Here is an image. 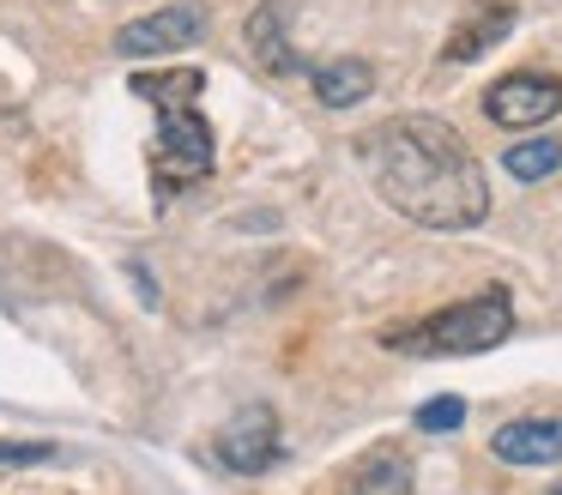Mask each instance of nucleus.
<instances>
[{
    "label": "nucleus",
    "instance_id": "f257e3e1",
    "mask_svg": "<svg viewBox=\"0 0 562 495\" xmlns=\"http://www.w3.org/2000/svg\"><path fill=\"white\" fill-rule=\"evenodd\" d=\"M369 181L400 217L424 229H472L490 212V181L472 145L436 115H400L363 145Z\"/></svg>",
    "mask_w": 562,
    "mask_h": 495
},
{
    "label": "nucleus",
    "instance_id": "f03ea898",
    "mask_svg": "<svg viewBox=\"0 0 562 495\" xmlns=\"http://www.w3.org/2000/svg\"><path fill=\"white\" fill-rule=\"evenodd\" d=\"M508 333H514L508 290H484V296L436 308L412 326H393V333H381V345L405 350V357H484V350H496Z\"/></svg>",
    "mask_w": 562,
    "mask_h": 495
},
{
    "label": "nucleus",
    "instance_id": "7ed1b4c3",
    "mask_svg": "<svg viewBox=\"0 0 562 495\" xmlns=\"http://www.w3.org/2000/svg\"><path fill=\"white\" fill-rule=\"evenodd\" d=\"M212 176V127L200 103L158 109V133H151V188L158 200H176L182 188H200Z\"/></svg>",
    "mask_w": 562,
    "mask_h": 495
},
{
    "label": "nucleus",
    "instance_id": "20e7f679",
    "mask_svg": "<svg viewBox=\"0 0 562 495\" xmlns=\"http://www.w3.org/2000/svg\"><path fill=\"white\" fill-rule=\"evenodd\" d=\"M484 115L496 127H544L550 115H562V79L557 72H538V67H520V72H502L496 85L484 91Z\"/></svg>",
    "mask_w": 562,
    "mask_h": 495
},
{
    "label": "nucleus",
    "instance_id": "39448f33",
    "mask_svg": "<svg viewBox=\"0 0 562 495\" xmlns=\"http://www.w3.org/2000/svg\"><path fill=\"white\" fill-rule=\"evenodd\" d=\"M194 36H206V0H176V7H158L146 19L122 24L115 31V55L151 60V55H170V48H188Z\"/></svg>",
    "mask_w": 562,
    "mask_h": 495
},
{
    "label": "nucleus",
    "instance_id": "423d86ee",
    "mask_svg": "<svg viewBox=\"0 0 562 495\" xmlns=\"http://www.w3.org/2000/svg\"><path fill=\"white\" fill-rule=\"evenodd\" d=\"M279 453H284V441H279V417H272V405H243L218 429V459L231 471H243V477L272 471V465H279Z\"/></svg>",
    "mask_w": 562,
    "mask_h": 495
},
{
    "label": "nucleus",
    "instance_id": "0eeeda50",
    "mask_svg": "<svg viewBox=\"0 0 562 495\" xmlns=\"http://www.w3.org/2000/svg\"><path fill=\"white\" fill-rule=\"evenodd\" d=\"M514 19H520V12H514V0H477V7L465 12L460 24H453V36H448V43H441V60H448V67H465V60H484L490 48H496L502 36L514 31Z\"/></svg>",
    "mask_w": 562,
    "mask_h": 495
},
{
    "label": "nucleus",
    "instance_id": "6e6552de",
    "mask_svg": "<svg viewBox=\"0 0 562 495\" xmlns=\"http://www.w3.org/2000/svg\"><path fill=\"white\" fill-rule=\"evenodd\" d=\"M502 465H557L562 459V417H514L490 435Z\"/></svg>",
    "mask_w": 562,
    "mask_h": 495
},
{
    "label": "nucleus",
    "instance_id": "1a4fd4ad",
    "mask_svg": "<svg viewBox=\"0 0 562 495\" xmlns=\"http://www.w3.org/2000/svg\"><path fill=\"white\" fill-rule=\"evenodd\" d=\"M417 471L405 447H369L351 471H345V490L339 495H412Z\"/></svg>",
    "mask_w": 562,
    "mask_h": 495
},
{
    "label": "nucleus",
    "instance_id": "9d476101",
    "mask_svg": "<svg viewBox=\"0 0 562 495\" xmlns=\"http://www.w3.org/2000/svg\"><path fill=\"white\" fill-rule=\"evenodd\" d=\"M248 48H255V60L267 72H296L303 60H296V48H291V36H284V0H260L255 12H248Z\"/></svg>",
    "mask_w": 562,
    "mask_h": 495
},
{
    "label": "nucleus",
    "instance_id": "9b49d317",
    "mask_svg": "<svg viewBox=\"0 0 562 495\" xmlns=\"http://www.w3.org/2000/svg\"><path fill=\"white\" fill-rule=\"evenodd\" d=\"M134 97L151 109H182V103H200V91H206V72L200 67H164V72H134Z\"/></svg>",
    "mask_w": 562,
    "mask_h": 495
},
{
    "label": "nucleus",
    "instance_id": "f8f14e48",
    "mask_svg": "<svg viewBox=\"0 0 562 495\" xmlns=\"http://www.w3.org/2000/svg\"><path fill=\"white\" fill-rule=\"evenodd\" d=\"M308 79H315V97L327 109H351L375 91V67H369V60H327V67H315Z\"/></svg>",
    "mask_w": 562,
    "mask_h": 495
},
{
    "label": "nucleus",
    "instance_id": "ddd939ff",
    "mask_svg": "<svg viewBox=\"0 0 562 495\" xmlns=\"http://www.w3.org/2000/svg\"><path fill=\"white\" fill-rule=\"evenodd\" d=\"M557 164H562L557 139H520V145H508V157H502V169H508L514 181H544Z\"/></svg>",
    "mask_w": 562,
    "mask_h": 495
},
{
    "label": "nucleus",
    "instance_id": "4468645a",
    "mask_svg": "<svg viewBox=\"0 0 562 495\" xmlns=\"http://www.w3.org/2000/svg\"><path fill=\"white\" fill-rule=\"evenodd\" d=\"M465 423V398L460 393H441V398H424L417 405V429L424 435H453Z\"/></svg>",
    "mask_w": 562,
    "mask_h": 495
},
{
    "label": "nucleus",
    "instance_id": "2eb2a0df",
    "mask_svg": "<svg viewBox=\"0 0 562 495\" xmlns=\"http://www.w3.org/2000/svg\"><path fill=\"white\" fill-rule=\"evenodd\" d=\"M43 459H55L49 441H0V465H43Z\"/></svg>",
    "mask_w": 562,
    "mask_h": 495
},
{
    "label": "nucleus",
    "instance_id": "dca6fc26",
    "mask_svg": "<svg viewBox=\"0 0 562 495\" xmlns=\"http://www.w3.org/2000/svg\"><path fill=\"white\" fill-rule=\"evenodd\" d=\"M550 495H562V490H550Z\"/></svg>",
    "mask_w": 562,
    "mask_h": 495
}]
</instances>
